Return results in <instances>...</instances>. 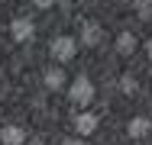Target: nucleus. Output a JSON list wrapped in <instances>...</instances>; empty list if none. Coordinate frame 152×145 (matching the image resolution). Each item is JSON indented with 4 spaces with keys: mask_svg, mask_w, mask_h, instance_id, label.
<instances>
[{
    "mask_svg": "<svg viewBox=\"0 0 152 145\" xmlns=\"http://www.w3.org/2000/svg\"><path fill=\"white\" fill-rule=\"evenodd\" d=\"M0 78H3V68H0Z\"/></svg>",
    "mask_w": 152,
    "mask_h": 145,
    "instance_id": "obj_16",
    "label": "nucleus"
},
{
    "mask_svg": "<svg viewBox=\"0 0 152 145\" xmlns=\"http://www.w3.org/2000/svg\"><path fill=\"white\" fill-rule=\"evenodd\" d=\"M23 145H45V142H42V139H26Z\"/></svg>",
    "mask_w": 152,
    "mask_h": 145,
    "instance_id": "obj_15",
    "label": "nucleus"
},
{
    "mask_svg": "<svg viewBox=\"0 0 152 145\" xmlns=\"http://www.w3.org/2000/svg\"><path fill=\"white\" fill-rule=\"evenodd\" d=\"M42 84H45V90H55V94L65 90V84H68V81H65V71L55 68V65H52V68H45V71H42Z\"/></svg>",
    "mask_w": 152,
    "mask_h": 145,
    "instance_id": "obj_8",
    "label": "nucleus"
},
{
    "mask_svg": "<svg viewBox=\"0 0 152 145\" xmlns=\"http://www.w3.org/2000/svg\"><path fill=\"white\" fill-rule=\"evenodd\" d=\"M152 132V119L149 116H133L129 123H126V136L129 139H146Z\"/></svg>",
    "mask_w": 152,
    "mask_h": 145,
    "instance_id": "obj_7",
    "label": "nucleus"
},
{
    "mask_svg": "<svg viewBox=\"0 0 152 145\" xmlns=\"http://www.w3.org/2000/svg\"><path fill=\"white\" fill-rule=\"evenodd\" d=\"M26 139H29V136H26L23 126H3V129H0V145H23Z\"/></svg>",
    "mask_w": 152,
    "mask_h": 145,
    "instance_id": "obj_9",
    "label": "nucleus"
},
{
    "mask_svg": "<svg viewBox=\"0 0 152 145\" xmlns=\"http://www.w3.org/2000/svg\"><path fill=\"white\" fill-rule=\"evenodd\" d=\"M133 10H136V16H139V20H152V0H136V3H133Z\"/></svg>",
    "mask_w": 152,
    "mask_h": 145,
    "instance_id": "obj_11",
    "label": "nucleus"
},
{
    "mask_svg": "<svg viewBox=\"0 0 152 145\" xmlns=\"http://www.w3.org/2000/svg\"><path fill=\"white\" fill-rule=\"evenodd\" d=\"M32 3H36V7H39V10H49V7H52V3H55V0H32Z\"/></svg>",
    "mask_w": 152,
    "mask_h": 145,
    "instance_id": "obj_12",
    "label": "nucleus"
},
{
    "mask_svg": "<svg viewBox=\"0 0 152 145\" xmlns=\"http://www.w3.org/2000/svg\"><path fill=\"white\" fill-rule=\"evenodd\" d=\"M142 52H146V58L152 61V39H146V45H142Z\"/></svg>",
    "mask_w": 152,
    "mask_h": 145,
    "instance_id": "obj_14",
    "label": "nucleus"
},
{
    "mask_svg": "<svg viewBox=\"0 0 152 145\" xmlns=\"http://www.w3.org/2000/svg\"><path fill=\"white\" fill-rule=\"evenodd\" d=\"M10 36H13V42H29L32 36H36V26H32V20H26V16H16V20H10Z\"/></svg>",
    "mask_w": 152,
    "mask_h": 145,
    "instance_id": "obj_4",
    "label": "nucleus"
},
{
    "mask_svg": "<svg viewBox=\"0 0 152 145\" xmlns=\"http://www.w3.org/2000/svg\"><path fill=\"white\" fill-rule=\"evenodd\" d=\"M65 87H68V103H71V107H78V110L91 107L94 97H97V87H94V81H91V78H84V74H78L71 84H65Z\"/></svg>",
    "mask_w": 152,
    "mask_h": 145,
    "instance_id": "obj_1",
    "label": "nucleus"
},
{
    "mask_svg": "<svg viewBox=\"0 0 152 145\" xmlns=\"http://www.w3.org/2000/svg\"><path fill=\"white\" fill-rule=\"evenodd\" d=\"M58 145H84V142H81V139H78V136H75V139H61Z\"/></svg>",
    "mask_w": 152,
    "mask_h": 145,
    "instance_id": "obj_13",
    "label": "nucleus"
},
{
    "mask_svg": "<svg viewBox=\"0 0 152 145\" xmlns=\"http://www.w3.org/2000/svg\"><path fill=\"white\" fill-rule=\"evenodd\" d=\"M113 49H117V55L129 58L136 49H139V39H136L129 29H123V32H117V39H113Z\"/></svg>",
    "mask_w": 152,
    "mask_h": 145,
    "instance_id": "obj_6",
    "label": "nucleus"
},
{
    "mask_svg": "<svg viewBox=\"0 0 152 145\" xmlns=\"http://www.w3.org/2000/svg\"><path fill=\"white\" fill-rule=\"evenodd\" d=\"M97 126H100V116L97 113H88V110H81V113L71 116V132L78 136V139H84V136H94L97 132Z\"/></svg>",
    "mask_w": 152,
    "mask_h": 145,
    "instance_id": "obj_3",
    "label": "nucleus"
},
{
    "mask_svg": "<svg viewBox=\"0 0 152 145\" xmlns=\"http://www.w3.org/2000/svg\"><path fill=\"white\" fill-rule=\"evenodd\" d=\"M104 42V29L97 26L94 20H88L84 26H81V39H78V45H84V49H94V45H100Z\"/></svg>",
    "mask_w": 152,
    "mask_h": 145,
    "instance_id": "obj_5",
    "label": "nucleus"
},
{
    "mask_svg": "<svg viewBox=\"0 0 152 145\" xmlns=\"http://www.w3.org/2000/svg\"><path fill=\"white\" fill-rule=\"evenodd\" d=\"M117 87H120V90L126 94V97H133V94H139V81H136V78L129 74V71H123V74H120V81H117Z\"/></svg>",
    "mask_w": 152,
    "mask_h": 145,
    "instance_id": "obj_10",
    "label": "nucleus"
},
{
    "mask_svg": "<svg viewBox=\"0 0 152 145\" xmlns=\"http://www.w3.org/2000/svg\"><path fill=\"white\" fill-rule=\"evenodd\" d=\"M49 55H52L55 65L75 61V55H78V39H71V36H55L52 45H49Z\"/></svg>",
    "mask_w": 152,
    "mask_h": 145,
    "instance_id": "obj_2",
    "label": "nucleus"
},
{
    "mask_svg": "<svg viewBox=\"0 0 152 145\" xmlns=\"http://www.w3.org/2000/svg\"><path fill=\"white\" fill-rule=\"evenodd\" d=\"M0 49H3V42H0Z\"/></svg>",
    "mask_w": 152,
    "mask_h": 145,
    "instance_id": "obj_17",
    "label": "nucleus"
}]
</instances>
